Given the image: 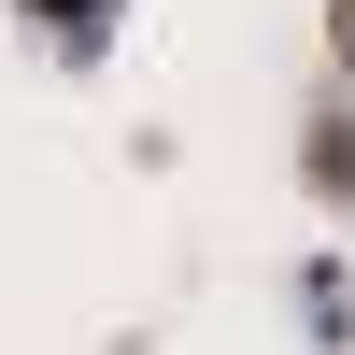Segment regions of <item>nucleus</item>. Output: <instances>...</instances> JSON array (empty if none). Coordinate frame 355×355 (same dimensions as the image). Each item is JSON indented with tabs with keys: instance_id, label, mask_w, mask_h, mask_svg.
Here are the masks:
<instances>
[{
	"instance_id": "obj_1",
	"label": "nucleus",
	"mask_w": 355,
	"mask_h": 355,
	"mask_svg": "<svg viewBox=\"0 0 355 355\" xmlns=\"http://www.w3.org/2000/svg\"><path fill=\"white\" fill-rule=\"evenodd\" d=\"M43 15H57V43L85 57V43H100V28H114V0H28V28H43Z\"/></svg>"
}]
</instances>
